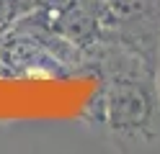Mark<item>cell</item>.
<instances>
[{
    "label": "cell",
    "mask_w": 160,
    "mask_h": 154,
    "mask_svg": "<svg viewBox=\"0 0 160 154\" xmlns=\"http://www.w3.org/2000/svg\"><path fill=\"white\" fill-rule=\"evenodd\" d=\"M124 46V44H122ZM96 103V121L114 147H160V85L158 67L139 51L124 46L122 57L108 59L103 87Z\"/></svg>",
    "instance_id": "obj_1"
},
{
    "label": "cell",
    "mask_w": 160,
    "mask_h": 154,
    "mask_svg": "<svg viewBox=\"0 0 160 154\" xmlns=\"http://www.w3.org/2000/svg\"><path fill=\"white\" fill-rule=\"evenodd\" d=\"M23 10V0H0V31H8Z\"/></svg>",
    "instance_id": "obj_2"
},
{
    "label": "cell",
    "mask_w": 160,
    "mask_h": 154,
    "mask_svg": "<svg viewBox=\"0 0 160 154\" xmlns=\"http://www.w3.org/2000/svg\"><path fill=\"white\" fill-rule=\"evenodd\" d=\"M72 3H75V0H31V5L39 8V10L47 13V16H59V13H65Z\"/></svg>",
    "instance_id": "obj_3"
}]
</instances>
